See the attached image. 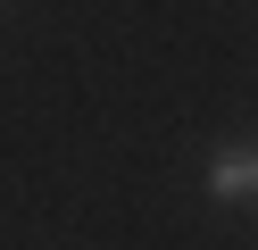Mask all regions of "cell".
<instances>
[{"label":"cell","instance_id":"cell-1","mask_svg":"<svg viewBox=\"0 0 258 250\" xmlns=\"http://www.w3.org/2000/svg\"><path fill=\"white\" fill-rule=\"evenodd\" d=\"M208 200H258V150H225L217 167H208Z\"/></svg>","mask_w":258,"mask_h":250}]
</instances>
